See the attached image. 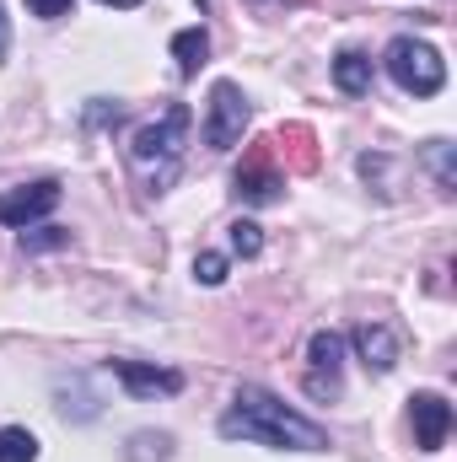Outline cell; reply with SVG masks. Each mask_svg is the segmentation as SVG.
<instances>
[{"label": "cell", "mask_w": 457, "mask_h": 462, "mask_svg": "<svg viewBox=\"0 0 457 462\" xmlns=\"http://www.w3.org/2000/svg\"><path fill=\"white\" fill-rule=\"evenodd\" d=\"M221 436L227 441H258V447H280V452H329V436L302 420L296 409H285L275 393L264 387H237L231 414H221Z\"/></svg>", "instance_id": "cell-1"}, {"label": "cell", "mask_w": 457, "mask_h": 462, "mask_svg": "<svg viewBox=\"0 0 457 462\" xmlns=\"http://www.w3.org/2000/svg\"><path fill=\"white\" fill-rule=\"evenodd\" d=\"M189 124H194V114H189L183 103H173V108H162L151 124L135 129V140H129V162H135V172L145 178V189L162 194V189L178 178V167H183V145H189Z\"/></svg>", "instance_id": "cell-2"}, {"label": "cell", "mask_w": 457, "mask_h": 462, "mask_svg": "<svg viewBox=\"0 0 457 462\" xmlns=\"http://www.w3.org/2000/svg\"><path fill=\"white\" fill-rule=\"evenodd\" d=\"M387 76L415 97H436L447 87V60L425 38H393L387 43Z\"/></svg>", "instance_id": "cell-3"}, {"label": "cell", "mask_w": 457, "mask_h": 462, "mask_svg": "<svg viewBox=\"0 0 457 462\" xmlns=\"http://www.w3.org/2000/svg\"><path fill=\"white\" fill-rule=\"evenodd\" d=\"M231 194H237L242 205H275V199L285 194V172H280L269 140H253V145L242 151V167H237V178H231Z\"/></svg>", "instance_id": "cell-4"}, {"label": "cell", "mask_w": 457, "mask_h": 462, "mask_svg": "<svg viewBox=\"0 0 457 462\" xmlns=\"http://www.w3.org/2000/svg\"><path fill=\"white\" fill-rule=\"evenodd\" d=\"M247 97H242V87L237 81H216L210 87V114H205V145L210 151H231L237 140H242V129H247Z\"/></svg>", "instance_id": "cell-5"}, {"label": "cell", "mask_w": 457, "mask_h": 462, "mask_svg": "<svg viewBox=\"0 0 457 462\" xmlns=\"http://www.w3.org/2000/svg\"><path fill=\"white\" fill-rule=\"evenodd\" d=\"M54 205H60V183H54V178H43V183H22V189H5V194H0V226L27 231L33 221H43Z\"/></svg>", "instance_id": "cell-6"}, {"label": "cell", "mask_w": 457, "mask_h": 462, "mask_svg": "<svg viewBox=\"0 0 457 462\" xmlns=\"http://www.w3.org/2000/svg\"><path fill=\"white\" fill-rule=\"evenodd\" d=\"M307 360H312V371H307V393H312V398H334V393H340L344 339L340 334H329V328H318V334L307 339Z\"/></svg>", "instance_id": "cell-7"}, {"label": "cell", "mask_w": 457, "mask_h": 462, "mask_svg": "<svg viewBox=\"0 0 457 462\" xmlns=\"http://www.w3.org/2000/svg\"><path fill=\"white\" fill-rule=\"evenodd\" d=\"M409 420H415V441L425 452L447 447V430H452V403L442 393H415L409 398Z\"/></svg>", "instance_id": "cell-8"}, {"label": "cell", "mask_w": 457, "mask_h": 462, "mask_svg": "<svg viewBox=\"0 0 457 462\" xmlns=\"http://www.w3.org/2000/svg\"><path fill=\"white\" fill-rule=\"evenodd\" d=\"M269 145H275V162H285V167H291V172H302V178L323 167V151H318V134H312L307 124H280Z\"/></svg>", "instance_id": "cell-9"}, {"label": "cell", "mask_w": 457, "mask_h": 462, "mask_svg": "<svg viewBox=\"0 0 457 462\" xmlns=\"http://www.w3.org/2000/svg\"><path fill=\"white\" fill-rule=\"evenodd\" d=\"M114 376L135 398H156V393H183V371L167 365H140V360H114Z\"/></svg>", "instance_id": "cell-10"}, {"label": "cell", "mask_w": 457, "mask_h": 462, "mask_svg": "<svg viewBox=\"0 0 457 462\" xmlns=\"http://www.w3.org/2000/svg\"><path fill=\"white\" fill-rule=\"evenodd\" d=\"M355 349H360L366 371H377V376H387V371L398 365V334H393L387 323H360V328H355Z\"/></svg>", "instance_id": "cell-11"}, {"label": "cell", "mask_w": 457, "mask_h": 462, "mask_svg": "<svg viewBox=\"0 0 457 462\" xmlns=\"http://www.w3.org/2000/svg\"><path fill=\"white\" fill-rule=\"evenodd\" d=\"M334 87H340L344 97H366L371 92V60L360 49H344L340 60H334Z\"/></svg>", "instance_id": "cell-12"}, {"label": "cell", "mask_w": 457, "mask_h": 462, "mask_svg": "<svg viewBox=\"0 0 457 462\" xmlns=\"http://www.w3.org/2000/svg\"><path fill=\"white\" fill-rule=\"evenodd\" d=\"M173 60H178V76H200V65L210 60V32L205 27H183L173 38Z\"/></svg>", "instance_id": "cell-13"}, {"label": "cell", "mask_w": 457, "mask_h": 462, "mask_svg": "<svg viewBox=\"0 0 457 462\" xmlns=\"http://www.w3.org/2000/svg\"><path fill=\"white\" fill-rule=\"evenodd\" d=\"M0 462H38V441H33V430L5 425V430H0Z\"/></svg>", "instance_id": "cell-14"}, {"label": "cell", "mask_w": 457, "mask_h": 462, "mask_svg": "<svg viewBox=\"0 0 457 462\" xmlns=\"http://www.w3.org/2000/svg\"><path fill=\"white\" fill-rule=\"evenodd\" d=\"M173 457V436H151V430H140L135 441H129V462H167Z\"/></svg>", "instance_id": "cell-15"}, {"label": "cell", "mask_w": 457, "mask_h": 462, "mask_svg": "<svg viewBox=\"0 0 457 462\" xmlns=\"http://www.w3.org/2000/svg\"><path fill=\"white\" fill-rule=\"evenodd\" d=\"M258 247H264V231L253 221H231V253L237 258H258Z\"/></svg>", "instance_id": "cell-16"}, {"label": "cell", "mask_w": 457, "mask_h": 462, "mask_svg": "<svg viewBox=\"0 0 457 462\" xmlns=\"http://www.w3.org/2000/svg\"><path fill=\"white\" fill-rule=\"evenodd\" d=\"M194 280H200V285H221V280H227V258H221V253H200V258H194Z\"/></svg>", "instance_id": "cell-17"}, {"label": "cell", "mask_w": 457, "mask_h": 462, "mask_svg": "<svg viewBox=\"0 0 457 462\" xmlns=\"http://www.w3.org/2000/svg\"><path fill=\"white\" fill-rule=\"evenodd\" d=\"M431 162H436V183H442V194H452V145H447V140H431Z\"/></svg>", "instance_id": "cell-18"}, {"label": "cell", "mask_w": 457, "mask_h": 462, "mask_svg": "<svg viewBox=\"0 0 457 462\" xmlns=\"http://www.w3.org/2000/svg\"><path fill=\"white\" fill-rule=\"evenodd\" d=\"M65 242H70V236H65V231H54V226L22 231V247H27V253H38V247H65Z\"/></svg>", "instance_id": "cell-19"}, {"label": "cell", "mask_w": 457, "mask_h": 462, "mask_svg": "<svg viewBox=\"0 0 457 462\" xmlns=\"http://www.w3.org/2000/svg\"><path fill=\"white\" fill-rule=\"evenodd\" d=\"M70 5H76V0H27V11H33V16H43V22H54V16H65Z\"/></svg>", "instance_id": "cell-20"}, {"label": "cell", "mask_w": 457, "mask_h": 462, "mask_svg": "<svg viewBox=\"0 0 457 462\" xmlns=\"http://www.w3.org/2000/svg\"><path fill=\"white\" fill-rule=\"evenodd\" d=\"M0 60H5V16H0Z\"/></svg>", "instance_id": "cell-21"}, {"label": "cell", "mask_w": 457, "mask_h": 462, "mask_svg": "<svg viewBox=\"0 0 457 462\" xmlns=\"http://www.w3.org/2000/svg\"><path fill=\"white\" fill-rule=\"evenodd\" d=\"M103 5H140V0H103Z\"/></svg>", "instance_id": "cell-22"}, {"label": "cell", "mask_w": 457, "mask_h": 462, "mask_svg": "<svg viewBox=\"0 0 457 462\" xmlns=\"http://www.w3.org/2000/svg\"><path fill=\"white\" fill-rule=\"evenodd\" d=\"M200 5H210V0H200Z\"/></svg>", "instance_id": "cell-23"}]
</instances>
